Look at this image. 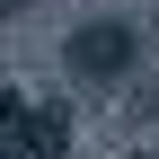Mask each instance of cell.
Listing matches in <instances>:
<instances>
[{"mask_svg":"<svg viewBox=\"0 0 159 159\" xmlns=\"http://www.w3.org/2000/svg\"><path fill=\"white\" fill-rule=\"evenodd\" d=\"M62 71L80 80V89H115V80L142 71V27L133 18H89V27L62 35Z\"/></svg>","mask_w":159,"mask_h":159,"instance_id":"1","label":"cell"},{"mask_svg":"<svg viewBox=\"0 0 159 159\" xmlns=\"http://www.w3.org/2000/svg\"><path fill=\"white\" fill-rule=\"evenodd\" d=\"M0 159H62V115L0 89Z\"/></svg>","mask_w":159,"mask_h":159,"instance_id":"2","label":"cell"},{"mask_svg":"<svg viewBox=\"0 0 159 159\" xmlns=\"http://www.w3.org/2000/svg\"><path fill=\"white\" fill-rule=\"evenodd\" d=\"M18 9H27V0H0V27H9V18H18Z\"/></svg>","mask_w":159,"mask_h":159,"instance_id":"3","label":"cell"}]
</instances>
